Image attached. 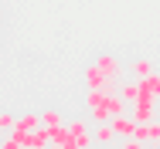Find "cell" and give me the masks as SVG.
I'll use <instances>...</instances> for the list:
<instances>
[{
	"mask_svg": "<svg viewBox=\"0 0 160 149\" xmlns=\"http://www.w3.org/2000/svg\"><path fill=\"white\" fill-rule=\"evenodd\" d=\"M126 98L116 91V95H106V91H96L89 88L85 95V109H89V122H112L116 115H123L126 112Z\"/></svg>",
	"mask_w": 160,
	"mask_h": 149,
	"instance_id": "cell-1",
	"label": "cell"
},
{
	"mask_svg": "<svg viewBox=\"0 0 160 149\" xmlns=\"http://www.w3.org/2000/svg\"><path fill=\"white\" fill-rule=\"evenodd\" d=\"M133 139H140V142H153V146H160V119L153 122H136V132H133Z\"/></svg>",
	"mask_w": 160,
	"mask_h": 149,
	"instance_id": "cell-2",
	"label": "cell"
},
{
	"mask_svg": "<svg viewBox=\"0 0 160 149\" xmlns=\"http://www.w3.org/2000/svg\"><path fill=\"white\" fill-rule=\"evenodd\" d=\"M68 132H72V139L78 142V149H92L96 142V136H92V129H89V122H68Z\"/></svg>",
	"mask_w": 160,
	"mask_h": 149,
	"instance_id": "cell-3",
	"label": "cell"
},
{
	"mask_svg": "<svg viewBox=\"0 0 160 149\" xmlns=\"http://www.w3.org/2000/svg\"><path fill=\"white\" fill-rule=\"evenodd\" d=\"M153 112H157V102H153V98H136V102L129 105V115L136 122H153Z\"/></svg>",
	"mask_w": 160,
	"mask_h": 149,
	"instance_id": "cell-4",
	"label": "cell"
},
{
	"mask_svg": "<svg viewBox=\"0 0 160 149\" xmlns=\"http://www.w3.org/2000/svg\"><path fill=\"white\" fill-rule=\"evenodd\" d=\"M92 68H96L99 75H106V78H119V58L116 54H99L92 61Z\"/></svg>",
	"mask_w": 160,
	"mask_h": 149,
	"instance_id": "cell-5",
	"label": "cell"
},
{
	"mask_svg": "<svg viewBox=\"0 0 160 149\" xmlns=\"http://www.w3.org/2000/svg\"><path fill=\"white\" fill-rule=\"evenodd\" d=\"M140 98H153V102L160 98V71L140 78Z\"/></svg>",
	"mask_w": 160,
	"mask_h": 149,
	"instance_id": "cell-6",
	"label": "cell"
},
{
	"mask_svg": "<svg viewBox=\"0 0 160 149\" xmlns=\"http://www.w3.org/2000/svg\"><path fill=\"white\" fill-rule=\"evenodd\" d=\"M112 129H116V136H119V139H133V132H136V119L123 112V115H116V119H112Z\"/></svg>",
	"mask_w": 160,
	"mask_h": 149,
	"instance_id": "cell-7",
	"label": "cell"
},
{
	"mask_svg": "<svg viewBox=\"0 0 160 149\" xmlns=\"http://www.w3.org/2000/svg\"><path fill=\"white\" fill-rule=\"evenodd\" d=\"M92 136H96L99 146H112L119 136H116V129H112V122H96V129H92Z\"/></svg>",
	"mask_w": 160,
	"mask_h": 149,
	"instance_id": "cell-8",
	"label": "cell"
},
{
	"mask_svg": "<svg viewBox=\"0 0 160 149\" xmlns=\"http://www.w3.org/2000/svg\"><path fill=\"white\" fill-rule=\"evenodd\" d=\"M34 129H41V115H21L17 119V125H14V132H34Z\"/></svg>",
	"mask_w": 160,
	"mask_h": 149,
	"instance_id": "cell-9",
	"label": "cell"
},
{
	"mask_svg": "<svg viewBox=\"0 0 160 149\" xmlns=\"http://www.w3.org/2000/svg\"><path fill=\"white\" fill-rule=\"evenodd\" d=\"M119 95H123L129 105H133V102L140 98V81H123V85H119Z\"/></svg>",
	"mask_w": 160,
	"mask_h": 149,
	"instance_id": "cell-10",
	"label": "cell"
},
{
	"mask_svg": "<svg viewBox=\"0 0 160 149\" xmlns=\"http://www.w3.org/2000/svg\"><path fill=\"white\" fill-rule=\"evenodd\" d=\"M129 68H133V78H136V81H140V78H147V75H153V64H150V61H147V58L133 61Z\"/></svg>",
	"mask_w": 160,
	"mask_h": 149,
	"instance_id": "cell-11",
	"label": "cell"
},
{
	"mask_svg": "<svg viewBox=\"0 0 160 149\" xmlns=\"http://www.w3.org/2000/svg\"><path fill=\"white\" fill-rule=\"evenodd\" d=\"M41 125H65L62 112H58V109H44V112H41Z\"/></svg>",
	"mask_w": 160,
	"mask_h": 149,
	"instance_id": "cell-12",
	"label": "cell"
},
{
	"mask_svg": "<svg viewBox=\"0 0 160 149\" xmlns=\"http://www.w3.org/2000/svg\"><path fill=\"white\" fill-rule=\"evenodd\" d=\"M147 142H140V139H123V149H143Z\"/></svg>",
	"mask_w": 160,
	"mask_h": 149,
	"instance_id": "cell-13",
	"label": "cell"
},
{
	"mask_svg": "<svg viewBox=\"0 0 160 149\" xmlns=\"http://www.w3.org/2000/svg\"><path fill=\"white\" fill-rule=\"evenodd\" d=\"M102 149H123V146H116V142H112V146H102Z\"/></svg>",
	"mask_w": 160,
	"mask_h": 149,
	"instance_id": "cell-14",
	"label": "cell"
},
{
	"mask_svg": "<svg viewBox=\"0 0 160 149\" xmlns=\"http://www.w3.org/2000/svg\"><path fill=\"white\" fill-rule=\"evenodd\" d=\"M0 146H3V132H0Z\"/></svg>",
	"mask_w": 160,
	"mask_h": 149,
	"instance_id": "cell-15",
	"label": "cell"
},
{
	"mask_svg": "<svg viewBox=\"0 0 160 149\" xmlns=\"http://www.w3.org/2000/svg\"><path fill=\"white\" fill-rule=\"evenodd\" d=\"M143 149H150V146H143Z\"/></svg>",
	"mask_w": 160,
	"mask_h": 149,
	"instance_id": "cell-16",
	"label": "cell"
},
{
	"mask_svg": "<svg viewBox=\"0 0 160 149\" xmlns=\"http://www.w3.org/2000/svg\"><path fill=\"white\" fill-rule=\"evenodd\" d=\"M24 149H31V146H24Z\"/></svg>",
	"mask_w": 160,
	"mask_h": 149,
	"instance_id": "cell-17",
	"label": "cell"
}]
</instances>
